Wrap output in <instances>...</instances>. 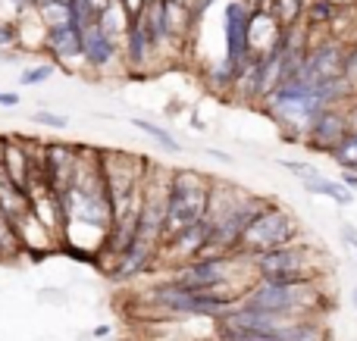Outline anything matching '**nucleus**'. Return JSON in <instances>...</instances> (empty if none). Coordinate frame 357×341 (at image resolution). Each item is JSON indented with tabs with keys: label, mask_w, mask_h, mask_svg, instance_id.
<instances>
[{
	"label": "nucleus",
	"mask_w": 357,
	"mask_h": 341,
	"mask_svg": "<svg viewBox=\"0 0 357 341\" xmlns=\"http://www.w3.org/2000/svg\"><path fill=\"white\" fill-rule=\"evenodd\" d=\"M345 113H348V135H351V132H357V100L345 106Z\"/></svg>",
	"instance_id": "24"
},
{
	"label": "nucleus",
	"mask_w": 357,
	"mask_h": 341,
	"mask_svg": "<svg viewBox=\"0 0 357 341\" xmlns=\"http://www.w3.org/2000/svg\"><path fill=\"white\" fill-rule=\"evenodd\" d=\"M44 54L56 66H69L75 72H85V29L75 22H63L47 29L44 35Z\"/></svg>",
	"instance_id": "6"
},
{
	"label": "nucleus",
	"mask_w": 357,
	"mask_h": 341,
	"mask_svg": "<svg viewBox=\"0 0 357 341\" xmlns=\"http://www.w3.org/2000/svg\"><path fill=\"white\" fill-rule=\"evenodd\" d=\"M342 241L351 248V254H354V260H357V225L354 223H342Z\"/></svg>",
	"instance_id": "20"
},
{
	"label": "nucleus",
	"mask_w": 357,
	"mask_h": 341,
	"mask_svg": "<svg viewBox=\"0 0 357 341\" xmlns=\"http://www.w3.org/2000/svg\"><path fill=\"white\" fill-rule=\"evenodd\" d=\"M323 288L320 279L307 282H260L254 279L241 294V304L251 310L279 313L291 319H314L323 307Z\"/></svg>",
	"instance_id": "1"
},
{
	"label": "nucleus",
	"mask_w": 357,
	"mask_h": 341,
	"mask_svg": "<svg viewBox=\"0 0 357 341\" xmlns=\"http://www.w3.org/2000/svg\"><path fill=\"white\" fill-rule=\"evenodd\" d=\"M248 260H251L254 279L260 282H307V279H323L326 276L323 251L307 241L264 251V254H254Z\"/></svg>",
	"instance_id": "3"
},
{
	"label": "nucleus",
	"mask_w": 357,
	"mask_h": 341,
	"mask_svg": "<svg viewBox=\"0 0 357 341\" xmlns=\"http://www.w3.org/2000/svg\"><path fill=\"white\" fill-rule=\"evenodd\" d=\"M251 3L248 0H229L222 10V41H226V60H232L235 66H245V60L251 56Z\"/></svg>",
	"instance_id": "5"
},
{
	"label": "nucleus",
	"mask_w": 357,
	"mask_h": 341,
	"mask_svg": "<svg viewBox=\"0 0 357 341\" xmlns=\"http://www.w3.org/2000/svg\"><path fill=\"white\" fill-rule=\"evenodd\" d=\"M204 154H207L210 160H220V163H232V154H226V150H216V148H204Z\"/></svg>",
	"instance_id": "25"
},
{
	"label": "nucleus",
	"mask_w": 357,
	"mask_h": 341,
	"mask_svg": "<svg viewBox=\"0 0 357 341\" xmlns=\"http://www.w3.org/2000/svg\"><path fill=\"white\" fill-rule=\"evenodd\" d=\"M339 13V3L335 0H310L307 3V29H317V25H329Z\"/></svg>",
	"instance_id": "14"
},
{
	"label": "nucleus",
	"mask_w": 357,
	"mask_h": 341,
	"mask_svg": "<svg viewBox=\"0 0 357 341\" xmlns=\"http://www.w3.org/2000/svg\"><path fill=\"white\" fill-rule=\"evenodd\" d=\"M38 16H41V22L47 25V29H54V25H63V22H73V13H69V6L60 3V0L41 6V10H38Z\"/></svg>",
	"instance_id": "16"
},
{
	"label": "nucleus",
	"mask_w": 357,
	"mask_h": 341,
	"mask_svg": "<svg viewBox=\"0 0 357 341\" xmlns=\"http://www.w3.org/2000/svg\"><path fill=\"white\" fill-rule=\"evenodd\" d=\"M270 13L279 19L282 29L298 25V19L307 13V0H270Z\"/></svg>",
	"instance_id": "13"
},
{
	"label": "nucleus",
	"mask_w": 357,
	"mask_h": 341,
	"mask_svg": "<svg viewBox=\"0 0 357 341\" xmlns=\"http://www.w3.org/2000/svg\"><path fill=\"white\" fill-rule=\"evenodd\" d=\"M348 138V113L345 106H333V110H323L314 122L304 132V148L314 150V154H333L342 141Z\"/></svg>",
	"instance_id": "7"
},
{
	"label": "nucleus",
	"mask_w": 357,
	"mask_h": 341,
	"mask_svg": "<svg viewBox=\"0 0 357 341\" xmlns=\"http://www.w3.org/2000/svg\"><path fill=\"white\" fill-rule=\"evenodd\" d=\"M132 125H135L138 132H144V135H148V138H154V141L160 144V148H167L169 154H182V150H185V148H182V141H178V138H176L173 132L167 129V125H160V122H151V119H142V116H138V119H132Z\"/></svg>",
	"instance_id": "11"
},
{
	"label": "nucleus",
	"mask_w": 357,
	"mask_h": 341,
	"mask_svg": "<svg viewBox=\"0 0 357 341\" xmlns=\"http://www.w3.org/2000/svg\"><path fill=\"white\" fill-rule=\"evenodd\" d=\"M210 185H213V175L201 173V169H173V175H169L163 244H167L169 238H176L178 232H185V229H191V225L207 219Z\"/></svg>",
	"instance_id": "2"
},
{
	"label": "nucleus",
	"mask_w": 357,
	"mask_h": 341,
	"mask_svg": "<svg viewBox=\"0 0 357 341\" xmlns=\"http://www.w3.org/2000/svg\"><path fill=\"white\" fill-rule=\"evenodd\" d=\"M301 185H304V191H307L310 198H329L335 207H351L354 198H357V194L342 179H329V175H323V173L304 179Z\"/></svg>",
	"instance_id": "10"
},
{
	"label": "nucleus",
	"mask_w": 357,
	"mask_h": 341,
	"mask_svg": "<svg viewBox=\"0 0 357 341\" xmlns=\"http://www.w3.org/2000/svg\"><path fill=\"white\" fill-rule=\"evenodd\" d=\"M169 3H185V6H195V0H169Z\"/></svg>",
	"instance_id": "27"
},
{
	"label": "nucleus",
	"mask_w": 357,
	"mask_h": 341,
	"mask_svg": "<svg viewBox=\"0 0 357 341\" xmlns=\"http://www.w3.org/2000/svg\"><path fill=\"white\" fill-rule=\"evenodd\" d=\"M123 60V41L107 35L100 22L85 29V72H107Z\"/></svg>",
	"instance_id": "8"
},
{
	"label": "nucleus",
	"mask_w": 357,
	"mask_h": 341,
	"mask_svg": "<svg viewBox=\"0 0 357 341\" xmlns=\"http://www.w3.org/2000/svg\"><path fill=\"white\" fill-rule=\"evenodd\" d=\"M22 104V97H19V91H0V106H19Z\"/></svg>",
	"instance_id": "23"
},
{
	"label": "nucleus",
	"mask_w": 357,
	"mask_h": 341,
	"mask_svg": "<svg viewBox=\"0 0 357 341\" xmlns=\"http://www.w3.org/2000/svg\"><path fill=\"white\" fill-rule=\"evenodd\" d=\"M56 63H38V66H29L25 72H19V85L22 88H35V85H44V81L54 75Z\"/></svg>",
	"instance_id": "17"
},
{
	"label": "nucleus",
	"mask_w": 357,
	"mask_h": 341,
	"mask_svg": "<svg viewBox=\"0 0 357 341\" xmlns=\"http://www.w3.org/2000/svg\"><path fill=\"white\" fill-rule=\"evenodd\" d=\"M295 241H301V223H298V216L289 207L273 200V204L248 225V232L241 235V244L235 254L254 257V254L276 251V248H285V244H295Z\"/></svg>",
	"instance_id": "4"
},
{
	"label": "nucleus",
	"mask_w": 357,
	"mask_h": 341,
	"mask_svg": "<svg viewBox=\"0 0 357 341\" xmlns=\"http://www.w3.org/2000/svg\"><path fill=\"white\" fill-rule=\"evenodd\" d=\"M276 163H279V166H282V169H289V173L295 175L298 182H304V179H310V175H317V173H320V169H317V166H310L307 160H289V157H279Z\"/></svg>",
	"instance_id": "19"
},
{
	"label": "nucleus",
	"mask_w": 357,
	"mask_h": 341,
	"mask_svg": "<svg viewBox=\"0 0 357 341\" xmlns=\"http://www.w3.org/2000/svg\"><path fill=\"white\" fill-rule=\"evenodd\" d=\"M345 79L357 88V47H351V50L345 54Z\"/></svg>",
	"instance_id": "21"
},
{
	"label": "nucleus",
	"mask_w": 357,
	"mask_h": 341,
	"mask_svg": "<svg viewBox=\"0 0 357 341\" xmlns=\"http://www.w3.org/2000/svg\"><path fill=\"white\" fill-rule=\"evenodd\" d=\"M351 307L357 310V285H354V292H351Z\"/></svg>",
	"instance_id": "28"
},
{
	"label": "nucleus",
	"mask_w": 357,
	"mask_h": 341,
	"mask_svg": "<svg viewBox=\"0 0 357 341\" xmlns=\"http://www.w3.org/2000/svg\"><path fill=\"white\" fill-rule=\"evenodd\" d=\"M0 160H3V173L13 185L25 188L29 191L31 175H35V160H31V150L25 144L22 135H3L0 138Z\"/></svg>",
	"instance_id": "9"
},
{
	"label": "nucleus",
	"mask_w": 357,
	"mask_h": 341,
	"mask_svg": "<svg viewBox=\"0 0 357 341\" xmlns=\"http://www.w3.org/2000/svg\"><path fill=\"white\" fill-rule=\"evenodd\" d=\"M31 122L41 125V129H54V132H66L69 129V116L54 113V110H35L31 113Z\"/></svg>",
	"instance_id": "18"
},
{
	"label": "nucleus",
	"mask_w": 357,
	"mask_h": 341,
	"mask_svg": "<svg viewBox=\"0 0 357 341\" xmlns=\"http://www.w3.org/2000/svg\"><path fill=\"white\" fill-rule=\"evenodd\" d=\"M19 254H25L22 241H19V232H16V225L10 223V216L0 210V263L16 260Z\"/></svg>",
	"instance_id": "12"
},
{
	"label": "nucleus",
	"mask_w": 357,
	"mask_h": 341,
	"mask_svg": "<svg viewBox=\"0 0 357 341\" xmlns=\"http://www.w3.org/2000/svg\"><path fill=\"white\" fill-rule=\"evenodd\" d=\"M119 3H123V10L129 13V19H135V16H142V13H144L148 0H119Z\"/></svg>",
	"instance_id": "22"
},
{
	"label": "nucleus",
	"mask_w": 357,
	"mask_h": 341,
	"mask_svg": "<svg viewBox=\"0 0 357 341\" xmlns=\"http://www.w3.org/2000/svg\"><path fill=\"white\" fill-rule=\"evenodd\" d=\"M47 3H54V0H35V10H41V6H47Z\"/></svg>",
	"instance_id": "26"
},
{
	"label": "nucleus",
	"mask_w": 357,
	"mask_h": 341,
	"mask_svg": "<svg viewBox=\"0 0 357 341\" xmlns=\"http://www.w3.org/2000/svg\"><path fill=\"white\" fill-rule=\"evenodd\" d=\"M329 160L339 163L342 169H351V173H357V132H351V135H348L345 141H342L339 148L329 154Z\"/></svg>",
	"instance_id": "15"
}]
</instances>
